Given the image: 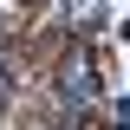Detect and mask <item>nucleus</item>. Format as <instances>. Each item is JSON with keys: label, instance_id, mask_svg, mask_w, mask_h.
Wrapping results in <instances>:
<instances>
[{"label": "nucleus", "instance_id": "nucleus-1", "mask_svg": "<svg viewBox=\"0 0 130 130\" xmlns=\"http://www.w3.org/2000/svg\"><path fill=\"white\" fill-rule=\"evenodd\" d=\"M0 98H7V59H0Z\"/></svg>", "mask_w": 130, "mask_h": 130}, {"label": "nucleus", "instance_id": "nucleus-2", "mask_svg": "<svg viewBox=\"0 0 130 130\" xmlns=\"http://www.w3.org/2000/svg\"><path fill=\"white\" fill-rule=\"evenodd\" d=\"M0 39H7V20H0Z\"/></svg>", "mask_w": 130, "mask_h": 130}]
</instances>
